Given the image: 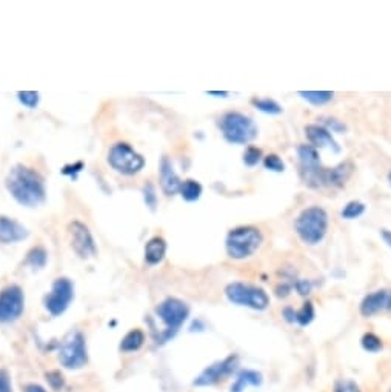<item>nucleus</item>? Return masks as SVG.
Listing matches in <instances>:
<instances>
[{
	"label": "nucleus",
	"mask_w": 391,
	"mask_h": 392,
	"mask_svg": "<svg viewBox=\"0 0 391 392\" xmlns=\"http://www.w3.org/2000/svg\"><path fill=\"white\" fill-rule=\"evenodd\" d=\"M264 243V234L256 226H239L227 234L225 249L233 260H245L251 257Z\"/></svg>",
	"instance_id": "obj_5"
},
{
	"label": "nucleus",
	"mask_w": 391,
	"mask_h": 392,
	"mask_svg": "<svg viewBox=\"0 0 391 392\" xmlns=\"http://www.w3.org/2000/svg\"><path fill=\"white\" fill-rule=\"evenodd\" d=\"M332 121H327L328 124V126L332 128V130H334V131H343L345 130V125H342V124H339L338 120H334V119H330Z\"/></svg>",
	"instance_id": "obj_39"
},
{
	"label": "nucleus",
	"mask_w": 391,
	"mask_h": 392,
	"mask_svg": "<svg viewBox=\"0 0 391 392\" xmlns=\"http://www.w3.org/2000/svg\"><path fill=\"white\" fill-rule=\"evenodd\" d=\"M333 392H363V391L361 389L359 384L353 380H350V378H341V380L334 383Z\"/></svg>",
	"instance_id": "obj_32"
},
{
	"label": "nucleus",
	"mask_w": 391,
	"mask_h": 392,
	"mask_svg": "<svg viewBox=\"0 0 391 392\" xmlns=\"http://www.w3.org/2000/svg\"><path fill=\"white\" fill-rule=\"evenodd\" d=\"M361 344H362V348L367 351V353H372V354L379 353V351H382V348H383V343H382L381 337H377L373 333L363 334L362 339H361Z\"/></svg>",
	"instance_id": "obj_28"
},
{
	"label": "nucleus",
	"mask_w": 391,
	"mask_h": 392,
	"mask_svg": "<svg viewBox=\"0 0 391 392\" xmlns=\"http://www.w3.org/2000/svg\"><path fill=\"white\" fill-rule=\"evenodd\" d=\"M225 297L233 305L254 311H265L269 306V295L267 294V291L260 286L249 285V283H228L225 288Z\"/></svg>",
	"instance_id": "obj_6"
},
{
	"label": "nucleus",
	"mask_w": 391,
	"mask_h": 392,
	"mask_svg": "<svg viewBox=\"0 0 391 392\" xmlns=\"http://www.w3.org/2000/svg\"><path fill=\"white\" fill-rule=\"evenodd\" d=\"M388 180H390V184H391V171H390V174H388Z\"/></svg>",
	"instance_id": "obj_43"
},
{
	"label": "nucleus",
	"mask_w": 391,
	"mask_h": 392,
	"mask_svg": "<svg viewBox=\"0 0 391 392\" xmlns=\"http://www.w3.org/2000/svg\"><path fill=\"white\" fill-rule=\"evenodd\" d=\"M25 308L23 291L17 285H8L0 291V323H12L20 319Z\"/></svg>",
	"instance_id": "obj_11"
},
{
	"label": "nucleus",
	"mask_w": 391,
	"mask_h": 392,
	"mask_svg": "<svg viewBox=\"0 0 391 392\" xmlns=\"http://www.w3.org/2000/svg\"><path fill=\"white\" fill-rule=\"evenodd\" d=\"M264 157V154H262V150L258 146H248L245 153H244V164L248 168H253L256 165H259V161Z\"/></svg>",
	"instance_id": "obj_29"
},
{
	"label": "nucleus",
	"mask_w": 391,
	"mask_h": 392,
	"mask_svg": "<svg viewBox=\"0 0 391 392\" xmlns=\"http://www.w3.org/2000/svg\"><path fill=\"white\" fill-rule=\"evenodd\" d=\"M298 94L303 100H307L308 104H312L314 106L327 105L332 102L334 97L333 91H299Z\"/></svg>",
	"instance_id": "obj_23"
},
{
	"label": "nucleus",
	"mask_w": 391,
	"mask_h": 392,
	"mask_svg": "<svg viewBox=\"0 0 391 392\" xmlns=\"http://www.w3.org/2000/svg\"><path fill=\"white\" fill-rule=\"evenodd\" d=\"M298 157L301 164V175L302 180L308 186L319 188V175L323 170L321 165L319 153L312 145H301L298 148Z\"/></svg>",
	"instance_id": "obj_12"
},
{
	"label": "nucleus",
	"mask_w": 391,
	"mask_h": 392,
	"mask_svg": "<svg viewBox=\"0 0 391 392\" xmlns=\"http://www.w3.org/2000/svg\"><path fill=\"white\" fill-rule=\"evenodd\" d=\"M144 200H145V204L146 206L150 208V209H156L158 206V195H156V189H154V186L151 184H146L144 186Z\"/></svg>",
	"instance_id": "obj_33"
},
{
	"label": "nucleus",
	"mask_w": 391,
	"mask_h": 392,
	"mask_svg": "<svg viewBox=\"0 0 391 392\" xmlns=\"http://www.w3.org/2000/svg\"><path fill=\"white\" fill-rule=\"evenodd\" d=\"M305 136L307 140L309 141V145L316 150H321V148H328L334 153H341V146L338 145V141L334 140L332 136V133L327 128L319 126V125H308L305 126Z\"/></svg>",
	"instance_id": "obj_16"
},
{
	"label": "nucleus",
	"mask_w": 391,
	"mask_h": 392,
	"mask_svg": "<svg viewBox=\"0 0 391 392\" xmlns=\"http://www.w3.org/2000/svg\"><path fill=\"white\" fill-rule=\"evenodd\" d=\"M145 343V334L142 329H133L128 333L122 342H120V349L124 351V353H134V351H137L144 346Z\"/></svg>",
	"instance_id": "obj_21"
},
{
	"label": "nucleus",
	"mask_w": 391,
	"mask_h": 392,
	"mask_svg": "<svg viewBox=\"0 0 391 392\" xmlns=\"http://www.w3.org/2000/svg\"><path fill=\"white\" fill-rule=\"evenodd\" d=\"M19 102L23 106L30 108V110H35L39 105V92L37 91H19L17 92Z\"/></svg>",
	"instance_id": "obj_31"
},
{
	"label": "nucleus",
	"mask_w": 391,
	"mask_h": 392,
	"mask_svg": "<svg viewBox=\"0 0 391 392\" xmlns=\"http://www.w3.org/2000/svg\"><path fill=\"white\" fill-rule=\"evenodd\" d=\"M208 94H210V96H218V97H227L228 96V92H216V91H210Z\"/></svg>",
	"instance_id": "obj_42"
},
{
	"label": "nucleus",
	"mask_w": 391,
	"mask_h": 392,
	"mask_svg": "<svg viewBox=\"0 0 391 392\" xmlns=\"http://www.w3.org/2000/svg\"><path fill=\"white\" fill-rule=\"evenodd\" d=\"M108 165L119 174L136 175L144 170L145 159L139 153L134 151L128 144L119 141V144H114L110 148V151H108Z\"/></svg>",
	"instance_id": "obj_7"
},
{
	"label": "nucleus",
	"mask_w": 391,
	"mask_h": 392,
	"mask_svg": "<svg viewBox=\"0 0 391 392\" xmlns=\"http://www.w3.org/2000/svg\"><path fill=\"white\" fill-rule=\"evenodd\" d=\"M328 213L322 206L313 205L302 209L294 220V231L302 243L314 246L323 240L328 231Z\"/></svg>",
	"instance_id": "obj_2"
},
{
	"label": "nucleus",
	"mask_w": 391,
	"mask_h": 392,
	"mask_svg": "<svg viewBox=\"0 0 391 392\" xmlns=\"http://www.w3.org/2000/svg\"><path fill=\"white\" fill-rule=\"evenodd\" d=\"M68 234H70L71 248L80 259H91V257L96 255L97 253L96 243H94L93 234L90 233V229L85 223L79 220H73L68 225Z\"/></svg>",
	"instance_id": "obj_13"
},
{
	"label": "nucleus",
	"mask_w": 391,
	"mask_h": 392,
	"mask_svg": "<svg viewBox=\"0 0 391 392\" xmlns=\"http://www.w3.org/2000/svg\"><path fill=\"white\" fill-rule=\"evenodd\" d=\"M28 229L20 225L17 220L5 217V215L0 217V243H3V245L22 242L28 237Z\"/></svg>",
	"instance_id": "obj_18"
},
{
	"label": "nucleus",
	"mask_w": 391,
	"mask_h": 392,
	"mask_svg": "<svg viewBox=\"0 0 391 392\" xmlns=\"http://www.w3.org/2000/svg\"><path fill=\"white\" fill-rule=\"evenodd\" d=\"M0 392H12L11 375L6 369H0Z\"/></svg>",
	"instance_id": "obj_35"
},
{
	"label": "nucleus",
	"mask_w": 391,
	"mask_h": 392,
	"mask_svg": "<svg viewBox=\"0 0 391 392\" xmlns=\"http://www.w3.org/2000/svg\"><path fill=\"white\" fill-rule=\"evenodd\" d=\"M25 392H46L40 384H36V383H31L28 384V386L25 388Z\"/></svg>",
	"instance_id": "obj_40"
},
{
	"label": "nucleus",
	"mask_w": 391,
	"mask_h": 392,
	"mask_svg": "<svg viewBox=\"0 0 391 392\" xmlns=\"http://www.w3.org/2000/svg\"><path fill=\"white\" fill-rule=\"evenodd\" d=\"M222 136L233 145H247L258 137V125L251 117L238 111H228L222 114L218 121Z\"/></svg>",
	"instance_id": "obj_4"
},
{
	"label": "nucleus",
	"mask_w": 391,
	"mask_h": 392,
	"mask_svg": "<svg viewBox=\"0 0 391 392\" xmlns=\"http://www.w3.org/2000/svg\"><path fill=\"white\" fill-rule=\"evenodd\" d=\"M159 180H160L162 191H164L168 197H170V195H176L180 191L182 180L179 179L176 171H174L171 160L168 157H162L160 160Z\"/></svg>",
	"instance_id": "obj_17"
},
{
	"label": "nucleus",
	"mask_w": 391,
	"mask_h": 392,
	"mask_svg": "<svg viewBox=\"0 0 391 392\" xmlns=\"http://www.w3.org/2000/svg\"><path fill=\"white\" fill-rule=\"evenodd\" d=\"M5 186L19 205L36 208L42 205L46 197L45 179L35 168L16 165L11 168Z\"/></svg>",
	"instance_id": "obj_1"
},
{
	"label": "nucleus",
	"mask_w": 391,
	"mask_h": 392,
	"mask_svg": "<svg viewBox=\"0 0 391 392\" xmlns=\"http://www.w3.org/2000/svg\"><path fill=\"white\" fill-rule=\"evenodd\" d=\"M284 317H285V320L288 322V323H294V319H296V311L293 309V308H285L284 309Z\"/></svg>",
	"instance_id": "obj_38"
},
{
	"label": "nucleus",
	"mask_w": 391,
	"mask_h": 392,
	"mask_svg": "<svg viewBox=\"0 0 391 392\" xmlns=\"http://www.w3.org/2000/svg\"><path fill=\"white\" fill-rule=\"evenodd\" d=\"M381 237H382L383 242H385L387 245L391 248V231H390V229H382V231H381Z\"/></svg>",
	"instance_id": "obj_41"
},
{
	"label": "nucleus",
	"mask_w": 391,
	"mask_h": 392,
	"mask_svg": "<svg viewBox=\"0 0 391 392\" xmlns=\"http://www.w3.org/2000/svg\"><path fill=\"white\" fill-rule=\"evenodd\" d=\"M365 204H362V202L359 200H353V202H348V204L343 206L342 209V219H345V220H354V219H359L361 215L365 213Z\"/></svg>",
	"instance_id": "obj_26"
},
{
	"label": "nucleus",
	"mask_w": 391,
	"mask_h": 392,
	"mask_svg": "<svg viewBox=\"0 0 391 392\" xmlns=\"http://www.w3.org/2000/svg\"><path fill=\"white\" fill-rule=\"evenodd\" d=\"M46 260H48V254H46L45 249L42 246L32 248L31 251L26 254V263L32 268H44L46 265Z\"/></svg>",
	"instance_id": "obj_27"
},
{
	"label": "nucleus",
	"mask_w": 391,
	"mask_h": 392,
	"mask_svg": "<svg viewBox=\"0 0 391 392\" xmlns=\"http://www.w3.org/2000/svg\"><path fill=\"white\" fill-rule=\"evenodd\" d=\"M354 166L352 161H343V164L334 168H323L319 175V188H342L347 184V180L352 177Z\"/></svg>",
	"instance_id": "obj_15"
},
{
	"label": "nucleus",
	"mask_w": 391,
	"mask_h": 392,
	"mask_svg": "<svg viewBox=\"0 0 391 392\" xmlns=\"http://www.w3.org/2000/svg\"><path fill=\"white\" fill-rule=\"evenodd\" d=\"M74 299V285L66 277L54 280L50 294L45 297V308L53 317L62 315Z\"/></svg>",
	"instance_id": "obj_10"
},
{
	"label": "nucleus",
	"mask_w": 391,
	"mask_h": 392,
	"mask_svg": "<svg viewBox=\"0 0 391 392\" xmlns=\"http://www.w3.org/2000/svg\"><path fill=\"white\" fill-rule=\"evenodd\" d=\"M264 382L262 374L253 369H242L236 375V380L231 384V392H244L248 386L258 388Z\"/></svg>",
	"instance_id": "obj_19"
},
{
	"label": "nucleus",
	"mask_w": 391,
	"mask_h": 392,
	"mask_svg": "<svg viewBox=\"0 0 391 392\" xmlns=\"http://www.w3.org/2000/svg\"><path fill=\"white\" fill-rule=\"evenodd\" d=\"M84 170V164L82 161H76L74 165H66L64 166V170H62V174L65 175H70L71 179H76L77 177V174Z\"/></svg>",
	"instance_id": "obj_36"
},
{
	"label": "nucleus",
	"mask_w": 391,
	"mask_h": 392,
	"mask_svg": "<svg viewBox=\"0 0 391 392\" xmlns=\"http://www.w3.org/2000/svg\"><path fill=\"white\" fill-rule=\"evenodd\" d=\"M264 166L268 171L273 173H284L285 171V164L278 154H268L264 157Z\"/></svg>",
	"instance_id": "obj_30"
},
{
	"label": "nucleus",
	"mask_w": 391,
	"mask_h": 392,
	"mask_svg": "<svg viewBox=\"0 0 391 392\" xmlns=\"http://www.w3.org/2000/svg\"><path fill=\"white\" fill-rule=\"evenodd\" d=\"M239 362L240 358L238 354L228 355L224 358V360L216 362L202 371V373L194 378L193 384L198 388L214 386V384H218L219 382L225 380L227 377L233 375L239 366Z\"/></svg>",
	"instance_id": "obj_9"
},
{
	"label": "nucleus",
	"mask_w": 391,
	"mask_h": 392,
	"mask_svg": "<svg viewBox=\"0 0 391 392\" xmlns=\"http://www.w3.org/2000/svg\"><path fill=\"white\" fill-rule=\"evenodd\" d=\"M46 382H48V384L53 389L59 391L64 388L65 378L62 374L59 373V371H51V373H46Z\"/></svg>",
	"instance_id": "obj_34"
},
{
	"label": "nucleus",
	"mask_w": 391,
	"mask_h": 392,
	"mask_svg": "<svg viewBox=\"0 0 391 392\" xmlns=\"http://www.w3.org/2000/svg\"><path fill=\"white\" fill-rule=\"evenodd\" d=\"M165 254H166V242L159 237V235L146 242L144 255L148 265H158V263L164 260Z\"/></svg>",
	"instance_id": "obj_20"
},
{
	"label": "nucleus",
	"mask_w": 391,
	"mask_h": 392,
	"mask_svg": "<svg viewBox=\"0 0 391 392\" xmlns=\"http://www.w3.org/2000/svg\"><path fill=\"white\" fill-rule=\"evenodd\" d=\"M296 289H298V293L301 295H308L309 293H312V289H313V285H312V282L309 280H298L296 282Z\"/></svg>",
	"instance_id": "obj_37"
},
{
	"label": "nucleus",
	"mask_w": 391,
	"mask_h": 392,
	"mask_svg": "<svg viewBox=\"0 0 391 392\" xmlns=\"http://www.w3.org/2000/svg\"><path fill=\"white\" fill-rule=\"evenodd\" d=\"M359 311L363 317H373L383 311H391V289H377L363 297Z\"/></svg>",
	"instance_id": "obj_14"
},
{
	"label": "nucleus",
	"mask_w": 391,
	"mask_h": 392,
	"mask_svg": "<svg viewBox=\"0 0 391 392\" xmlns=\"http://www.w3.org/2000/svg\"><path fill=\"white\" fill-rule=\"evenodd\" d=\"M202 191H204V188H202V185L198 180L188 179L185 182H182L179 194L182 195V199H184L185 202H196L200 199Z\"/></svg>",
	"instance_id": "obj_22"
},
{
	"label": "nucleus",
	"mask_w": 391,
	"mask_h": 392,
	"mask_svg": "<svg viewBox=\"0 0 391 392\" xmlns=\"http://www.w3.org/2000/svg\"><path fill=\"white\" fill-rule=\"evenodd\" d=\"M154 313L164 324V329L160 331L159 335L154 337V340L158 343H165L178 334L182 324L190 317V306L184 300L176 299V297H168V299L159 303Z\"/></svg>",
	"instance_id": "obj_3"
},
{
	"label": "nucleus",
	"mask_w": 391,
	"mask_h": 392,
	"mask_svg": "<svg viewBox=\"0 0 391 392\" xmlns=\"http://www.w3.org/2000/svg\"><path fill=\"white\" fill-rule=\"evenodd\" d=\"M59 362L66 369H80L88 363L85 337L80 331L71 333L60 344Z\"/></svg>",
	"instance_id": "obj_8"
},
{
	"label": "nucleus",
	"mask_w": 391,
	"mask_h": 392,
	"mask_svg": "<svg viewBox=\"0 0 391 392\" xmlns=\"http://www.w3.org/2000/svg\"><path fill=\"white\" fill-rule=\"evenodd\" d=\"M388 392H391V389H390V391H388Z\"/></svg>",
	"instance_id": "obj_44"
},
{
	"label": "nucleus",
	"mask_w": 391,
	"mask_h": 392,
	"mask_svg": "<svg viewBox=\"0 0 391 392\" xmlns=\"http://www.w3.org/2000/svg\"><path fill=\"white\" fill-rule=\"evenodd\" d=\"M314 315H316L314 305L312 302H305L301 309L296 311L294 322L301 324V326H308V324L314 320Z\"/></svg>",
	"instance_id": "obj_25"
},
{
	"label": "nucleus",
	"mask_w": 391,
	"mask_h": 392,
	"mask_svg": "<svg viewBox=\"0 0 391 392\" xmlns=\"http://www.w3.org/2000/svg\"><path fill=\"white\" fill-rule=\"evenodd\" d=\"M251 105L258 111L264 112V114H269V116H278V114L282 112V106L276 102V100L269 99V97H253Z\"/></svg>",
	"instance_id": "obj_24"
}]
</instances>
